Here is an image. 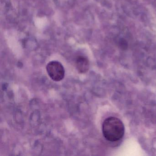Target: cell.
<instances>
[{
  "instance_id": "cell-1",
  "label": "cell",
  "mask_w": 156,
  "mask_h": 156,
  "mask_svg": "<svg viewBox=\"0 0 156 156\" xmlns=\"http://www.w3.org/2000/svg\"><path fill=\"white\" fill-rule=\"evenodd\" d=\"M102 132L107 140L115 142L123 137L125 133V127L119 119L110 117L106 119L103 122Z\"/></svg>"
},
{
  "instance_id": "cell-3",
  "label": "cell",
  "mask_w": 156,
  "mask_h": 156,
  "mask_svg": "<svg viewBox=\"0 0 156 156\" xmlns=\"http://www.w3.org/2000/svg\"><path fill=\"white\" fill-rule=\"evenodd\" d=\"M76 66L78 73H85L89 69V61L87 58L84 56H78L76 60Z\"/></svg>"
},
{
  "instance_id": "cell-2",
  "label": "cell",
  "mask_w": 156,
  "mask_h": 156,
  "mask_svg": "<svg viewBox=\"0 0 156 156\" xmlns=\"http://www.w3.org/2000/svg\"><path fill=\"white\" fill-rule=\"evenodd\" d=\"M46 71L50 78L55 82L62 81L64 78L65 71L60 62L54 61L48 63Z\"/></svg>"
}]
</instances>
